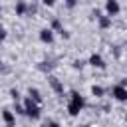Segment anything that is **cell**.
Listing matches in <instances>:
<instances>
[{
	"label": "cell",
	"instance_id": "6",
	"mask_svg": "<svg viewBox=\"0 0 127 127\" xmlns=\"http://www.w3.org/2000/svg\"><path fill=\"white\" fill-rule=\"evenodd\" d=\"M40 40H42V42H46V44H52V42H54V32H52L50 28L40 30Z\"/></svg>",
	"mask_w": 127,
	"mask_h": 127
},
{
	"label": "cell",
	"instance_id": "21",
	"mask_svg": "<svg viewBox=\"0 0 127 127\" xmlns=\"http://www.w3.org/2000/svg\"><path fill=\"white\" fill-rule=\"evenodd\" d=\"M0 12H2V8H0Z\"/></svg>",
	"mask_w": 127,
	"mask_h": 127
},
{
	"label": "cell",
	"instance_id": "20",
	"mask_svg": "<svg viewBox=\"0 0 127 127\" xmlns=\"http://www.w3.org/2000/svg\"><path fill=\"white\" fill-rule=\"evenodd\" d=\"M0 44H2V40H0Z\"/></svg>",
	"mask_w": 127,
	"mask_h": 127
},
{
	"label": "cell",
	"instance_id": "17",
	"mask_svg": "<svg viewBox=\"0 0 127 127\" xmlns=\"http://www.w3.org/2000/svg\"><path fill=\"white\" fill-rule=\"evenodd\" d=\"M81 127H89V125H81Z\"/></svg>",
	"mask_w": 127,
	"mask_h": 127
},
{
	"label": "cell",
	"instance_id": "14",
	"mask_svg": "<svg viewBox=\"0 0 127 127\" xmlns=\"http://www.w3.org/2000/svg\"><path fill=\"white\" fill-rule=\"evenodd\" d=\"M75 2H77V0H65V4H67L69 8H73V6H75Z\"/></svg>",
	"mask_w": 127,
	"mask_h": 127
},
{
	"label": "cell",
	"instance_id": "2",
	"mask_svg": "<svg viewBox=\"0 0 127 127\" xmlns=\"http://www.w3.org/2000/svg\"><path fill=\"white\" fill-rule=\"evenodd\" d=\"M24 113L30 117V119H38L42 113H40V105L34 101V99H24Z\"/></svg>",
	"mask_w": 127,
	"mask_h": 127
},
{
	"label": "cell",
	"instance_id": "11",
	"mask_svg": "<svg viewBox=\"0 0 127 127\" xmlns=\"http://www.w3.org/2000/svg\"><path fill=\"white\" fill-rule=\"evenodd\" d=\"M24 12H26V2H22V0H20V2L16 4V14H18V16H22Z\"/></svg>",
	"mask_w": 127,
	"mask_h": 127
},
{
	"label": "cell",
	"instance_id": "16",
	"mask_svg": "<svg viewBox=\"0 0 127 127\" xmlns=\"http://www.w3.org/2000/svg\"><path fill=\"white\" fill-rule=\"evenodd\" d=\"M4 38H6V30H4V28H0V40H4Z\"/></svg>",
	"mask_w": 127,
	"mask_h": 127
},
{
	"label": "cell",
	"instance_id": "5",
	"mask_svg": "<svg viewBox=\"0 0 127 127\" xmlns=\"http://www.w3.org/2000/svg\"><path fill=\"white\" fill-rule=\"evenodd\" d=\"M89 64H91L93 67H99V69L105 67V62H103V58H101L99 54H91V56H89Z\"/></svg>",
	"mask_w": 127,
	"mask_h": 127
},
{
	"label": "cell",
	"instance_id": "18",
	"mask_svg": "<svg viewBox=\"0 0 127 127\" xmlns=\"http://www.w3.org/2000/svg\"><path fill=\"white\" fill-rule=\"evenodd\" d=\"M125 121H127V115H125Z\"/></svg>",
	"mask_w": 127,
	"mask_h": 127
},
{
	"label": "cell",
	"instance_id": "15",
	"mask_svg": "<svg viewBox=\"0 0 127 127\" xmlns=\"http://www.w3.org/2000/svg\"><path fill=\"white\" fill-rule=\"evenodd\" d=\"M46 127H60V123H56V121H50V123H46Z\"/></svg>",
	"mask_w": 127,
	"mask_h": 127
},
{
	"label": "cell",
	"instance_id": "4",
	"mask_svg": "<svg viewBox=\"0 0 127 127\" xmlns=\"http://www.w3.org/2000/svg\"><path fill=\"white\" fill-rule=\"evenodd\" d=\"M111 95H113L117 101H127V87H123V85H115V87L111 89Z\"/></svg>",
	"mask_w": 127,
	"mask_h": 127
},
{
	"label": "cell",
	"instance_id": "13",
	"mask_svg": "<svg viewBox=\"0 0 127 127\" xmlns=\"http://www.w3.org/2000/svg\"><path fill=\"white\" fill-rule=\"evenodd\" d=\"M42 4H46V6H54L56 0H42Z\"/></svg>",
	"mask_w": 127,
	"mask_h": 127
},
{
	"label": "cell",
	"instance_id": "1",
	"mask_svg": "<svg viewBox=\"0 0 127 127\" xmlns=\"http://www.w3.org/2000/svg\"><path fill=\"white\" fill-rule=\"evenodd\" d=\"M83 105H85V99L77 93V91H71L69 93V103H67V111H69V115H79V111L83 109Z\"/></svg>",
	"mask_w": 127,
	"mask_h": 127
},
{
	"label": "cell",
	"instance_id": "10",
	"mask_svg": "<svg viewBox=\"0 0 127 127\" xmlns=\"http://www.w3.org/2000/svg\"><path fill=\"white\" fill-rule=\"evenodd\" d=\"M97 18H99V26H101V28H109V26H111V18H109V16H101V14H99Z\"/></svg>",
	"mask_w": 127,
	"mask_h": 127
},
{
	"label": "cell",
	"instance_id": "9",
	"mask_svg": "<svg viewBox=\"0 0 127 127\" xmlns=\"http://www.w3.org/2000/svg\"><path fill=\"white\" fill-rule=\"evenodd\" d=\"M28 93H30V99H34L36 103H40V101H42V95H40V91H38L36 87H30V89H28Z\"/></svg>",
	"mask_w": 127,
	"mask_h": 127
},
{
	"label": "cell",
	"instance_id": "8",
	"mask_svg": "<svg viewBox=\"0 0 127 127\" xmlns=\"http://www.w3.org/2000/svg\"><path fill=\"white\" fill-rule=\"evenodd\" d=\"M50 85L54 87V91H56V93H64V85L60 83V79H58V77H54V75H52V77H50Z\"/></svg>",
	"mask_w": 127,
	"mask_h": 127
},
{
	"label": "cell",
	"instance_id": "12",
	"mask_svg": "<svg viewBox=\"0 0 127 127\" xmlns=\"http://www.w3.org/2000/svg\"><path fill=\"white\" fill-rule=\"evenodd\" d=\"M91 93H93L95 97H101V95H103V87H101V85H93V87H91Z\"/></svg>",
	"mask_w": 127,
	"mask_h": 127
},
{
	"label": "cell",
	"instance_id": "19",
	"mask_svg": "<svg viewBox=\"0 0 127 127\" xmlns=\"http://www.w3.org/2000/svg\"><path fill=\"white\" fill-rule=\"evenodd\" d=\"M0 64H2V58H0Z\"/></svg>",
	"mask_w": 127,
	"mask_h": 127
},
{
	"label": "cell",
	"instance_id": "7",
	"mask_svg": "<svg viewBox=\"0 0 127 127\" xmlns=\"http://www.w3.org/2000/svg\"><path fill=\"white\" fill-rule=\"evenodd\" d=\"M2 119L6 121L8 127H14V123H16V117H14V113H12L10 109H4V111H2Z\"/></svg>",
	"mask_w": 127,
	"mask_h": 127
},
{
	"label": "cell",
	"instance_id": "3",
	"mask_svg": "<svg viewBox=\"0 0 127 127\" xmlns=\"http://www.w3.org/2000/svg\"><path fill=\"white\" fill-rule=\"evenodd\" d=\"M119 10H121V6H119L117 0H107V2H105V12H107L109 18H111V16H117Z\"/></svg>",
	"mask_w": 127,
	"mask_h": 127
}]
</instances>
